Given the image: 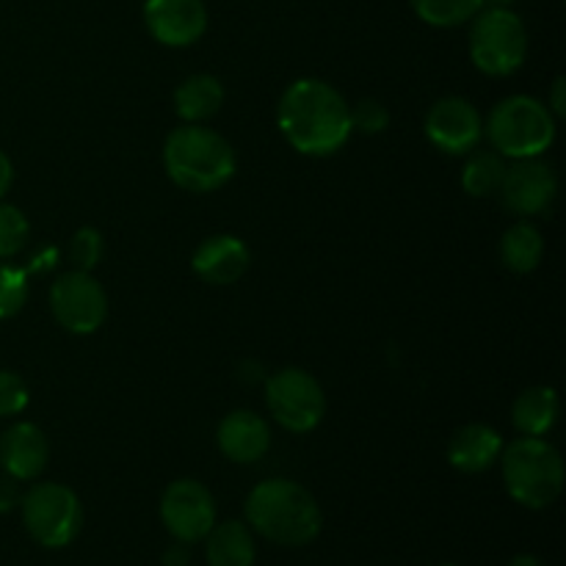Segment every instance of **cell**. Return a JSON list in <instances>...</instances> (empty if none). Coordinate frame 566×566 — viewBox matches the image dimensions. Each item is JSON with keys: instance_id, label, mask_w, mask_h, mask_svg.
I'll return each mask as SVG.
<instances>
[{"instance_id": "cell-1", "label": "cell", "mask_w": 566, "mask_h": 566, "mask_svg": "<svg viewBox=\"0 0 566 566\" xmlns=\"http://www.w3.org/2000/svg\"><path fill=\"white\" fill-rule=\"evenodd\" d=\"M276 122L287 144L313 158L335 155L354 133L352 105L335 86L318 77H302L285 88Z\"/></svg>"}, {"instance_id": "cell-2", "label": "cell", "mask_w": 566, "mask_h": 566, "mask_svg": "<svg viewBox=\"0 0 566 566\" xmlns=\"http://www.w3.org/2000/svg\"><path fill=\"white\" fill-rule=\"evenodd\" d=\"M247 523L254 534L282 547L310 545L321 534V509L302 484L269 479L247 497Z\"/></svg>"}, {"instance_id": "cell-3", "label": "cell", "mask_w": 566, "mask_h": 566, "mask_svg": "<svg viewBox=\"0 0 566 566\" xmlns=\"http://www.w3.org/2000/svg\"><path fill=\"white\" fill-rule=\"evenodd\" d=\"M235 149L224 136L205 125H182L166 136L164 169L191 193H208L227 186L235 175Z\"/></svg>"}, {"instance_id": "cell-4", "label": "cell", "mask_w": 566, "mask_h": 566, "mask_svg": "<svg viewBox=\"0 0 566 566\" xmlns=\"http://www.w3.org/2000/svg\"><path fill=\"white\" fill-rule=\"evenodd\" d=\"M503 481L520 506L547 509L564 490V459L545 437H520L501 451Z\"/></svg>"}, {"instance_id": "cell-5", "label": "cell", "mask_w": 566, "mask_h": 566, "mask_svg": "<svg viewBox=\"0 0 566 566\" xmlns=\"http://www.w3.org/2000/svg\"><path fill=\"white\" fill-rule=\"evenodd\" d=\"M486 136L503 158H539L556 142V116L542 99L514 94L492 108Z\"/></svg>"}, {"instance_id": "cell-6", "label": "cell", "mask_w": 566, "mask_h": 566, "mask_svg": "<svg viewBox=\"0 0 566 566\" xmlns=\"http://www.w3.org/2000/svg\"><path fill=\"white\" fill-rule=\"evenodd\" d=\"M528 31L509 6L481 9L470 20V59L484 75L506 77L525 64Z\"/></svg>"}, {"instance_id": "cell-7", "label": "cell", "mask_w": 566, "mask_h": 566, "mask_svg": "<svg viewBox=\"0 0 566 566\" xmlns=\"http://www.w3.org/2000/svg\"><path fill=\"white\" fill-rule=\"evenodd\" d=\"M20 509L25 531L42 547H66L81 534L83 506L70 486L42 481L22 495Z\"/></svg>"}, {"instance_id": "cell-8", "label": "cell", "mask_w": 566, "mask_h": 566, "mask_svg": "<svg viewBox=\"0 0 566 566\" xmlns=\"http://www.w3.org/2000/svg\"><path fill=\"white\" fill-rule=\"evenodd\" d=\"M265 403L276 423L293 434L313 431L326 412L324 387L302 368H282L271 374L265 379Z\"/></svg>"}, {"instance_id": "cell-9", "label": "cell", "mask_w": 566, "mask_h": 566, "mask_svg": "<svg viewBox=\"0 0 566 566\" xmlns=\"http://www.w3.org/2000/svg\"><path fill=\"white\" fill-rule=\"evenodd\" d=\"M50 310L72 335H92L108 315V296L88 271H66L50 287Z\"/></svg>"}, {"instance_id": "cell-10", "label": "cell", "mask_w": 566, "mask_h": 566, "mask_svg": "<svg viewBox=\"0 0 566 566\" xmlns=\"http://www.w3.org/2000/svg\"><path fill=\"white\" fill-rule=\"evenodd\" d=\"M164 528L182 545L202 542L216 525L213 492L193 479H180L166 486L160 497Z\"/></svg>"}, {"instance_id": "cell-11", "label": "cell", "mask_w": 566, "mask_h": 566, "mask_svg": "<svg viewBox=\"0 0 566 566\" xmlns=\"http://www.w3.org/2000/svg\"><path fill=\"white\" fill-rule=\"evenodd\" d=\"M426 138L448 155H468L484 136L479 108L464 97H442L426 114Z\"/></svg>"}, {"instance_id": "cell-12", "label": "cell", "mask_w": 566, "mask_h": 566, "mask_svg": "<svg viewBox=\"0 0 566 566\" xmlns=\"http://www.w3.org/2000/svg\"><path fill=\"white\" fill-rule=\"evenodd\" d=\"M144 25L155 42L166 48H188L208 31V9L202 0H147Z\"/></svg>"}, {"instance_id": "cell-13", "label": "cell", "mask_w": 566, "mask_h": 566, "mask_svg": "<svg viewBox=\"0 0 566 566\" xmlns=\"http://www.w3.org/2000/svg\"><path fill=\"white\" fill-rule=\"evenodd\" d=\"M509 210L520 216H542L553 208L558 193L556 171L539 158H523L514 166H506V177L501 186Z\"/></svg>"}, {"instance_id": "cell-14", "label": "cell", "mask_w": 566, "mask_h": 566, "mask_svg": "<svg viewBox=\"0 0 566 566\" xmlns=\"http://www.w3.org/2000/svg\"><path fill=\"white\" fill-rule=\"evenodd\" d=\"M50 446L44 431L36 423L9 426L0 437V468L6 475L17 481H33L48 468Z\"/></svg>"}, {"instance_id": "cell-15", "label": "cell", "mask_w": 566, "mask_h": 566, "mask_svg": "<svg viewBox=\"0 0 566 566\" xmlns=\"http://www.w3.org/2000/svg\"><path fill=\"white\" fill-rule=\"evenodd\" d=\"M249 247L235 235H210L193 252L191 265L197 271L199 280L210 282V285H235L249 269Z\"/></svg>"}, {"instance_id": "cell-16", "label": "cell", "mask_w": 566, "mask_h": 566, "mask_svg": "<svg viewBox=\"0 0 566 566\" xmlns=\"http://www.w3.org/2000/svg\"><path fill=\"white\" fill-rule=\"evenodd\" d=\"M216 440L230 462L254 464L269 451L271 431L260 415L249 412V409H235L219 423Z\"/></svg>"}, {"instance_id": "cell-17", "label": "cell", "mask_w": 566, "mask_h": 566, "mask_svg": "<svg viewBox=\"0 0 566 566\" xmlns=\"http://www.w3.org/2000/svg\"><path fill=\"white\" fill-rule=\"evenodd\" d=\"M503 440L492 426L486 423H468L451 437L448 442V462L459 473H484L501 459Z\"/></svg>"}, {"instance_id": "cell-18", "label": "cell", "mask_w": 566, "mask_h": 566, "mask_svg": "<svg viewBox=\"0 0 566 566\" xmlns=\"http://www.w3.org/2000/svg\"><path fill=\"white\" fill-rule=\"evenodd\" d=\"M202 542L208 566H252L254 556H258L254 531L238 520L213 525Z\"/></svg>"}, {"instance_id": "cell-19", "label": "cell", "mask_w": 566, "mask_h": 566, "mask_svg": "<svg viewBox=\"0 0 566 566\" xmlns=\"http://www.w3.org/2000/svg\"><path fill=\"white\" fill-rule=\"evenodd\" d=\"M558 392L547 385L528 387L512 407V423L523 437H545L558 420Z\"/></svg>"}, {"instance_id": "cell-20", "label": "cell", "mask_w": 566, "mask_h": 566, "mask_svg": "<svg viewBox=\"0 0 566 566\" xmlns=\"http://www.w3.org/2000/svg\"><path fill=\"white\" fill-rule=\"evenodd\" d=\"M224 105V88L213 75H191L177 86L175 111L188 125H202Z\"/></svg>"}, {"instance_id": "cell-21", "label": "cell", "mask_w": 566, "mask_h": 566, "mask_svg": "<svg viewBox=\"0 0 566 566\" xmlns=\"http://www.w3.org/2000/svg\"><path fill=\"white\" fill-rule=\"evenodd\" d=\"M542 254H545V238H542L539 227L517 221L503 232L501 258L503 265L514 274H531L542 263Z\"/></svg>"}, {"instance_id": "cell-22", "label": "cell", "mask_w": 566, "mask_h": 566, "mask_svg": "<svg viewBox=\"0 0 566 566\" xmlns=\"http://www.w3.org/2000/svg\"><path fill=\"white\" fill-rule=\"evenodd\" d=\"M468 164L462 169V186L470 197H492L501 191L503 177H506V160L495 149H473L468 153Z\"/></svg>"}, {"instance_id": "cell-23", "label": "cell", "mask_w": 566, "mask_h": 566, "mask_svg": "<svg viewBox=\"0 0 566 566\" xmlns=\"http://www.w3.org/2000/svg\"><path fill=\"white\" fill-rule=\"evenodd\" d=\"M415 14L434 28H457L473 20L486 0H409Z\"/></svg>"}, {"instance_id": "cell-24", "label": "cell", "mask_w": 566, "mask_h": 566, "mask_svg": "<svg viewBox=\"0 0 566 566\" xmlns=\"http://www.w3.org/2000/svg\"><path fill=\"white\" fill-rule=\"evenodd\" d=\"M28 235H31V224H28L25 213L0 199V260L20 254L25 249Z\"/></svg>"}, {"instance_id": "cell-25", "label": "cell", "mask_w": 566, "mask_h": 566, "mask_svg": "<svg viewBox=\"0 0 566 566\" xmlns=\"http://www.w3.org/2000/svg\"><path fill=\"white\" fill-rule=\"evenodd\" d=\"M28 302V274L17 265L0 263V321L14 318Z\"/></svg>"}, {"instance_id": "cell-26", "label": "cell", "mask_w": 566, "mask_h": 566, "mask_svg": "<svg viewBox=\"0 0 566 566\" xmlns=\"http://www.w3.org/2000/svg\"><path fill=\"white\" fill-rule=\"evenodd\" d=\"M105 252L103 232L94 230V227H81V230L72 235L70 241V263L75 265L77 271H88L92 274L99 265Z\"/></svg>"}, {"instance_id": "cell-27", "label": "cell", "mask_w": 566, "mask_h": 566, "mask_svg": "<svg viewBox=\"0 0 566 566\" xmlns=\"http://www.w3.org/2000/svg\"><path fill=\"white\" fill-rule=\"evenodd\" d=\"M28 385L14 370L0 368V418H14L28 407Z\"/></svg>"}, {"instance_id": "cell-28", "label": "cell", "mask_w": 566, "mask_h": 566, "mask_svg": "<svg viewBox=\"0 0 566 566\" xmlns=\"http://www.w3.org/2000/svg\"><path fill=\"white\" fill-rule=\"evenodd\" d=\"M390 125V111L379 99H363L352 108V130L381 133Z\"/></svg>"}, {"instance_id": "cell-29", "label": "cell", "mask_w": 566, "mask_h": 566, "mask_svg": "<svg viewBox=\"0 0 566 566\" xmlns=\"http://www.w3.org/2000/svg\"><path fill=\"white\" fill-rule=\"evenodd\" d=\"M22 492H20V481L11 479V475H0V514H9L20 506Z\"/></svg>"}, {"instance_id": "cell-30", "label": "cell", "mask_w": 566, "mask_h": 566, "mask_svg": "<svg viewBox=\"0 0 566 566\" xmlns=\"http://www.w3.org/2000/svg\"><path fill=\"white\" fill-rule=\"evenodd\" d=\"M564 88H566L564 77H556V81H553V92H551V114L553 116H564L566 114Z\"/></svg>"}, {"instance_id": "cell-31", "label": "cell", "mask_w": 566, "mask_h": 566, "mask_svg": "<svg viewBox=\"0 0 566 566\" xmlns=\"http://www.w3.org/2000/svg\"><path fill=\"white\" fill-rule=\"evenodd\" d=\"M11 182H14V166H11L9 155H6L3 149H0V199H3L6 193H9Z\"/></svg>"}, {"instance_id": "cell-32", "label": "cell", "mask_w": 566, "mask_h": 566, "mask_svg": "<svg viewBox=\"0 0 566 566\" xmlns=\"http://www.w3.org/2000/svg\"><path fill=\"white\" fill-rule=\"evenodd\" d=\"M164 566H188V551L182 542H177L175 547L164 553Z\"/></svg>"}, {"instance_id": "cell-33", "label": "cell", "mask_w": 566, "mask_h": 566, "mask_svg": "<svg viewBox=\"0 0 566 566\" xmlns=\"http://www.w3.org/2000/svg\"><path fill=\"white\" fill-rule=\"evenodd\" d=\"M509 566H545V564H542L536 556H531V553H520V556L512 558V564Z\"/></svg>"}, {"instance_id": "cell-34", "label": "cell", "mask_w": 566, "mask_h": 566, "mask_svg": "<svg viewBox=\"0 0 566 566\" xmlns=\"http://www.w3.org/2000/svg\"><path fill=\"white\" fill-rule=\"evenodd\" d=\"M490 3H495V6H509V3H514V0H490Z\"/></svg>"}, {"instance_id": "cell-35", "label": "cell", "mask_w": 566, "mask_h": 566, "mask_svg": "<svg viewBox=\"0 0 566 566\" xmlns=\"http://www.w3.org/2000/svg\"><path fill=\"white\" fill-rule=\"evenodd\" d=\"M440 566H457V564H440Z\"/></svg>"}]
</instances>
